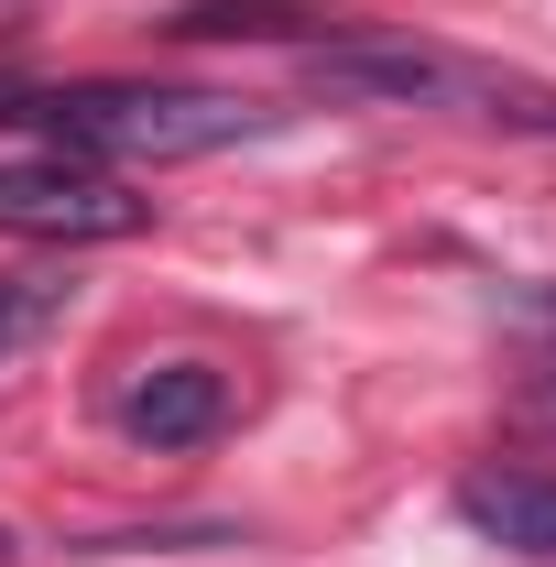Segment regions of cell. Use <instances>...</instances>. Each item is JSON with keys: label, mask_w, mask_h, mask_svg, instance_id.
Masks as SVG:
<instances>
[{"label": "cell", "mask_w": 556, "mask_h": 567, "mask_svg": "<svg viewBox=\"0 0 556 567\" xmlns=\"http://www.w3.org/2000/svg\"><path fill=\"white\" fill-rule=\"evenodd\" d=\"M447 502H459V524H470V535H491L502 557L556 567V481H546V470H470Z\"/></svg>", "instance_id": "277c9868"}, {"label": "cell", "mask_w": 556, "mask_h": 567, "mask_svg": "<svg viewBox=\"0 0 556 567\" xmlns=\"http://www.w3.org/2000/svg\"><path fill=\"white\" fill-rule=\"evenodd\" d=\"M218 425H229V371H208V360H153L132 393H121V436L132 447H208Z\"/></svg>", "instance_id": "3957f363"}, {"label": "cell", "mask_w": 556, "mask_h": 567, "mask_svg": "<svg viewBox=\"0 0 556 567\" xmlns=\"http://www.w3.org/2000/svg\"><path fill=\"white\" fill-rule=\"evenodd\" d=\"M11 557H22V535H11V524H0V567H11Z\"/></svg>", "instance_id": "ba28073f"}, {"label": "cell", "mask_w": 556, "mask_h": 567, "mask_svg": "<svg viewBox=\"0 0 556 567\" xmlns=\"http://www.w3.org/2000/svg\"><path fill=\"white\" fill-rule=\"evenodd\" d=\"M164 33H186V44H240V33L251 44H284V33H306V11L295 0H186Z\"/></svg>", "instance_id": "8992f818"}, {"label": "cell", "mask_w": 556, "mask_h": 567, "mask_svg": "<svg viewBox=\"0 0 556 567\" xmlns=\"http://www.w3.org/2000/svg\"><path fill=\"white\" fill-rule=\"evenodd\" d=\"M306 76H317L328 99H447V87H459V66L425 55V44H317Z\"/></svg>", "instance_id": "5b68a950"}, {"label": "cell", "mask_w": 556, "mask_h": 567, "mask_svg": "<svg viewBox=\"0 0 556 567\" xmlns=\"http://www.w3.org/2000/svg\"><path fill=\"white\" fill-rule=\"evenodd\" d=\"M55 306H66V284H33V274H11V284H0V360L22 350V339H33Z\"/></svg>", "instance_id": "52a82bcc"}, {"label": "cell", "mask_w": 556, "mask_h": 567, "mask_svg": "<svg viewBox=\"0 0 556 567\" xmlns=\"http://www.w3.org/2000/svg\"><path fill=\"white\" fill-rule=\"evenodd\" d=\"M142 197L132 186H110L99 164H0V229H22V240H132L142 229Z\"/></svg>", "instance_id": "7a4b0ae2"}, {"label": "cell", "mask_w": 556, "mask_h": 567, "mask_svg": "<svg viewBox=\"0 0 556 567\" xmlns=\"http://www.w3.org/2000/svg\"><path fill=\"white\" fill-rule=\"evenodd\" d=\"M0 121H33L76 164H197L229 142H262L284 110L229 87H0Z\"/></svg>", "instance_id": "6da1fadb"}]
</instances>
